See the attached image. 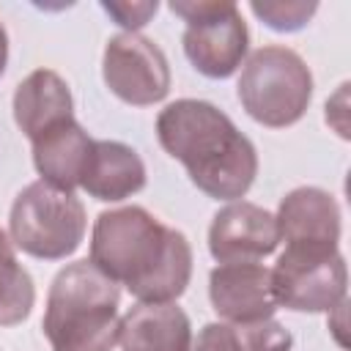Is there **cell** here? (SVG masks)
<instances>
[{
  "mask_svg": "<svg viewBox=\"0 0 351 351\" xmlns=\"http://www.w3.org/2000/svg\"><path fill=\"white\" fill-rule=\"evenodd\" d=\"M137 302H176L192 280L189 239L143 206L101 211L90 230V258Z\"/></svg>",
  "mask_w": 351,
  "mask_h": 351,
  "instance_id": "1",
  "label": "cell"
},
{
  "mask_svg": "<svg viewBox=\"0 0 351 351\" xmlns=\"http://www.w3.org/2000/svg\"><path fill=\"white\" fill-rule=\"evenodd\" d=\"M156 140L186 167L189 181L214 200H241L258 176L252 140L211 101H170L156 115Z\"/></svg>",
  "mask_w": 351,
  "mask_h": 351,
  "instance_id": "2",
  "label": "cell"
},
{
  "mask_svg": "<svg viewBox=\"0 0 351 351\" xmlns=\"http://www.w3.org/2000/svg\"><path fill=\"white\" fill-rule=\"evenodd\" d=\"M121 291L90 261L63 266L47 293L41 329L52 351H112L118 346Z\"/></svg>",
  "mask_w": 351,
  "mask_h": 351,
  "instance_id": "3",
  "label": "cell"
},
{
  "mask_svg": "<svg viewBox=\"0 0 351 351\" xmlns=\"http://www.w3.org/2000/svg\"><path fill=\"white\" fill-rule=\"evenodd\" d=\"M236 96L252 121L269 129H285L307 112L313 99V74L299 52L269 44L241 63Z\"/></svg>",
  "mask_w": 351,
  "mask_h": 351,
  "instance_id": "4",
  "label": "cell"
},
{
  "mask_svg": "<svg viewBox=\"0 0 351 351\" xmlns=\"http://www.w3.org/2000/svg\"><path fill=\"white\" fill-rule=\"evenodd\" d=\"M88 217L82 200L47 181L27 184L11 203L8 239L16 250L38 261H63L85 239Z\"/></svg>",
  "mask_w": 351,
  "mask_h": 351,
  "instance_id": "5",
  "label": "cell"
},
{
  "mask_svg": "<svg viewBox=\"0 0 351 351\" xmlns=\"http://www.w3.org/2000/svg\"><path fill=\"white\" fill-rule=\"evenodd\" d=\"M170 11L186 22L181 47L186 60L208 80H228L250 52V30L230 0H173Z\"/></svg>",
  "mask_w": 351,
  "mask_h": 351,
  "instance_id": "6",
  "label": "cell"
},
{
  "mask_svg": "<svg viewBox=\"0 0 351 351\" xmlns=\"http://www.w3.org/2000/svg\"><path fill=\"white\" fill-rule=\"evenodd\" d=\"M269 274L277 307L293 313H329L348 291V269L337 244H285Z\"/></svg>",
  "mask_w": 351,
  "mask_h": 351,
  "instance_id": "7",
  "label": "cell"
},
{
  "mask_svg": "<svg viewBox=\"0 0 351 351\" xmlns=\"http://www.w3.org/2000/svg\"><path fill=\"white\" fill-rule=\"evenodd\" d=\"M101 77L110 93L132 107H151L170 93V63L165 52L140 33H118L107 41Z\"/></svg>",
  "mask_w": 351,
  "mask_h": 351,
  "instance_id": "8",
  "label": "cell"
},
{
  "mask_svg": "<svg viewBox=\"0 0 351 351\" xmlns=\"http://www.w3.org/2000/svg\"><path fill=\"white\" fill-rule=\"evenodd\" d=\"M280 244L277 219L263 206L233 200L208 225V252L219 263H252L271 255Z\"/></svg>",
  "mask_w": 351,
  "mask_h": 351,
  "instance_id": "9",
  "label": "cell"
},
{
  "mask_svg": "<svg viewBox=\"0 0 351 351\" xmlns=\"http://www.w3.org/2000/svg\"><path fill=\"white\" fill-rule=\"evenodd\" d=\"M208 299L214 313L228 324H261L277 310L271 274L261 261L219 263L208 274Z\"/></svg>",
  "mask_w": 351,
  "mask_h": 351,
  "instance_id": "10",
  "label": "cell"
},
{
  "mask_svg": "<svg viewBox=\"0 0 351 351\" xmlns=\"http://www.w3.org/2000/svg\"><path fill=\"white\" fill-rule=\"evenodd\" d=\"M277 230L285 244H337L340 206L321 186H296L277 206Z\"/></svg>",
  "mask_w": 351,
  "mask_h": 351,
  "instance_id": "11",
  "label": "cell"
},
{
  "mask_svg": "<svg viewBox=\"0 0 351 351\" xmlns=\"http://www.w3.org/2000/svg\"><path fill=\"white\" fill-rule=\"evenodd\" d=\"M121 351H189L192 324L176 302H137L121 315Z\"/></svg>",
  "mask_w": 351,
  "mask_h": 351,
  "instance_id": "12",
  "label": "cell"
},
{
  "mask_svg": "<svg viewBox=\"0 0 351 351\" xmlns=\"http://www.w3.org/2000/svg\"><path fill=\"white\" fill-rule=\"evenodd\" d=\"M30 145H33V167L41 176V181L69 192L80 186L93 154V137L77 123V118H69L47 129L36 140H30Z\"/></svg>",
  "mask_w": 351,
  "mask_h": 351,
  "instance_id": "13",
  "label": "cell"
},
{
  "mask_svg": "<svg viewBox=\"0 0 351 351\" xmlns=\"http://www.w3.org/2000/svg\"><path fill=\"white\" fill-rule=\"evenodd\" d=\"M74 118V99L69 82L52 69L30 71L14 90V121L27 140Z\"/></svg>",
  "mask_w": 351,
  "mask_h": 351,
  "instance_id": "14",
  "label": "cell"
},
{
  "mask_svg": "<svg viewBox=\"0 0 351 351\" xmlns=\"http://www.w3.org/2000/svg\"><path fill=\"white\" fill-rule=\"evenodd\" d=\"M80 186L101 203H118L145 186V165L140 154L118 140H93V154Z\"/></svg>",
  "mask_w": 351,
  "mask_h": 351,
  "instance_id": "15",
  "label": "cell"
},
{
  "mask_svg": "<svg viewBox=\"0 0 351 351\" xmlns=\"http://www.w3.org/2000/svg\"><path fill=\"white\" fill-rule=\"evenodd\" d=\"M293 335L274 318L261 324H228L211 321L197 337H192L189 351H291Z\"/></svg>",
  "mask_w": 351,
  "mask_h": 351,
  "instance_id": "16",
  "label": "cell"
},
{
  "mask_svg": "<svg viewBox=\"0 0 351 351\" xmlns=\"http://www.w3.org/2000/svg\"><path fill=\"white\" fill-rule=\"evenodd\" d=\"M36 304V285L30 271L19 263L16 247L0 228V326L22 324Z\"/></svg>",
  "mask_w": 351,
  "mask_h": 351,
  "instance_id": "17",
  "label": "cell"
},
{
  "mask_svg": "<svg viewBox=\"0 0 351 351\" xmlns=\"http://www.w3.org/2000/svg\"><path fill=\"white\" fill-rule=\"evenodd\" d=\"M250 11L277 33L302 30L318 11V3L307 0H252Z\"/></svg>",
  "mask_w": 351,
  "mask_h": 351,
  "instance_id": "18",
  "label": "cell"
},
{
  "mask_svg": "<svg viewBox=\"0 0 351 351\" xmlns=\"http://www.w3.org/2000/svg\"><path fill=\"white\" fill-rule=\"evenodd\" d=\"M101 8L115 19V25L123 27V33H137L148 19L159 11L156 0H140V3H101Z\"/></svg>",
  "mask_w": 351,
  "mask_h": 351,
  "instance_id": "19",
  "label": "cell"
},
{
  "mask_svg": "<svg viewBox=\"0 0 351 351\" xmlns=\"http://www.w3.org/2000/svg\"><path fill=\"white\" fill-rule=\"evenodd\" d=\"M5 66H8V33H5V27L0 22V77H3Z\"/></svg>",
  "mask_w": 351,
  "mask_h": 351,
  "instance_id": "20",
  "label": "cell"
}]
</instances>
